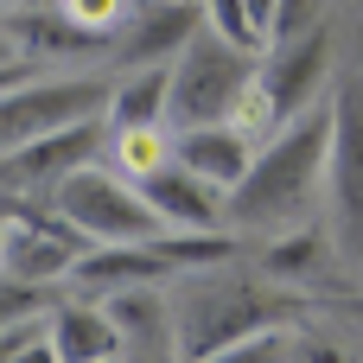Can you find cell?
Listing matches in <instances>:
<instances>
[{
  "label": "cell",
  "instance_id": "obj_1",
  "mask_svg": "<svg viewBox=\"0 0 363 363\" xmlns=\"http://www.w3.org/2000/svg\"><path fill=\"white\" fill-rule=\"evenodd\" d=\"M325 153H332V102H313L294 121H281L268 140H255L249 172L223 191V223L268 230V236L300 223L325 179Z\"/></svg>",
  "mask_w": 363,
  "mask_h": 363
},
{
  "label": "cell",
  "instance_id": "obj_2",
  "mask_svg": "<svg viewBox=\"0 0 363 363\" xmlns=\"http://www.w3.org/2000/svg\"><path fill=\"white\" fill-rule=\"evenodd\" d=\"M249 89H255V45H236V38L198 26L166 64V121L172 128L236 121Z\"/></svg>",
  "mask_w": 363,
  "mask_h": 363
},
{
  "label": "cell",
  "instance_id": "obj_3",
  "mask_svg": "<svg viewBox=\"0 0 363 363\" xmlns=\"http://www.w3.org/2000/svg\"><path fill=\"white\" fill-rule=\"evenodd\" d=\"M300 300L287 294H268L255 281H191L185 300H172V325H179V351L185 357H223L230 345H242L249 332L274 325V319H294Z\"/></svg>",
  "mask_w": 363,
  "mask_h": 363
},
{
  "label": "cell",
  "instance_id": "obj_4",
  "mask_svg": "<svg viewBox=\"0 0 363 363\" xmlns=\"http://www.w3.org/2000/svg\"><path fill=\"white\" fill-rule=\"evenodd\" d=\"M325 77H332V32L325 26H313L300 38H268L255 51V89H249V102H242L236 121L249 134H262V128L274 134L281 121H294L300 108L319 102Z\"/></svg>",
  "mask_w": 363,
  "mask_h": 363
},
{
  "label": "cell",
  "instance_id": "obj_5",
  "mask_svg": "<svg viewBox=\"0 0 363 363\" xmlns=\"http://www.w3.org/2000/svg\"><path fill=\"white\" fill-rule=\"evenodd\" d=\"M57 217L83 236V242H140V236H160V211L147 204V191L128 179V172H108V166H70L57 179Z\"/></svg>",
  "mask_w": 363,
  "mask_h": 363
},
{
  "label": "cell",
  "instance_id": "obj_6",
  "mask_svg": "<svg viewBox=\"0 0 363 363\" xmlns=\"http://www.w3.org/2000/svg\"><path fill=\"white\" fill-rule=\"evenodd\" d=\"M108 108V83H89V77H26L13 89H0V147H19V140H38L51 128H70V121H89Z\"/></svg>",
  "mask_w": 363,
  "mask_h": 363
},
{
  "label": "cell",
  "instance_id": "obj_7",
  "mask_svg": "<svg viewBox=\"0 0 363 363\" xmlns=\"http://www.w3.org/2000/svg\"><path fill=\"white\" fill-rule=\"evenodd\" d=\"M325 179H332L338 242L363 262V77H345L338 96H332V153H325Z\"/></svg>",
  "mask_w": 363,
  "mask_h": 363
},
{
  "label": "cell",
  "instance_id": "obj_8",
  "mask_svg": "<svg viewBox=\"0 0 363 363\" xmlns=\"http://www.w3.org/2000/svg\"><path fill=\"white\" fill-rule=\"evenodd\" d=\"M89 242L57 217V223H45V217H13L6 223V242H0V268L6 274H19V281H32V287H51V281H70V262L83 255Z\"/></svg>",
  "mask_w": 363,
  "mask_h": 363
},
{
  "label": "cell",
  "instance_id": "obj_9",
  "mask_svg": "<svg viewBox=\"0 0 363 363\" xmlns=\"http://www.w3.org/2000/svg\"><path fill=\"white\" fill-rule=\"evenodd\" d=\"M115 338H121V357H172L179 351V325H172V300L160 294V281H134V287H115L102 300Z\"/></svg>",
  "mask_w": 363,
  "mask_h": 363
},
{
  "label": "cell",
  "instance_id": "obj_10",
  "mask_svg": "<svg viewBox=\"0 0 363 363\" xmlns=\"http://www.w3.org/2000/svg\"><path fill=\"white\" fill-rule=\"evenodd\" d=\"M172 160H179L185 172H198L204 185L230 191V185L249 172V160H255V134H249L242 121H198V128H172Z\"/></svg>",
  "mask_w": 363,
  "mask_h": 363
},
{
  "label": "cell",
  "instance_id": "obj_11",
  "mask_svg": "<svg viewBox=\"0 0 363 363\" xmlns=\"http://www.w3.org/2000/svg\"><path fill=\"white\" fill-rule=\"evenodd\" d=\"M204 26V6L198 0H147V13L134 6V19L108 38L115 57L134 70V64H172V51Z\"/></svg>",
  "mask_w": 363,
  "mask_h": 363
},
{
  "label": "cell",
  "instance_id": "obj_12",
  "mask_svg": "<svg viewBox=\"0 0 363 363\" xmlns=\"http://www.w3.org/2000/svg\"><path fill=\"white\" fill-rule=\"evenodd\" d=\"M96 147H102V121H96V115H89V121H70V128H51V134L19 140V147L6 153V179H19V185L51 179V185H57L70 166H89Z\"/></svg>",
  "mask_w": 363,
  "mask_h": 363
},
{
  "label": "cell",
  "instance_id": "obj_13",
  "mask_svg": "<svg viewBox=\"0 0 363 363\" xmlns=\"http://www.w3.org/2000/svg\"><path fill=\"white\" fill-rule=\"evenodd\" d=\"M140 191H147V204L160 211L166 230H223V191L204 185L198 172H185L179 160H166L160 172H147Z\"/></svg>",
  "mask_w": 363,
  "mask_h": 363
},
{
  "label": "cell",
  "instance_id": "obj_14",
  "mask_svg": "<svg viewBox=\"0 0 363 363\" xmlns=\"http://www.w3.org/2000/svg\"><path fill=\"white\" fill-rule=\"evenodd\" d=\"M108 128H166V64H134L108 89Z\"/></svg>",
  "mask_w": 363,
  "mask_h": 363
},
{
  "label": "cell",
  "instance_id": "obj_15",
  "mask_svg": "<svg viewBox=\"0 0 363 363\" xmlns=\"http://www.w3.org/2000/svg\"><path fill=\"white\" fill-rule=\"evenodd\" d=\"M45 332H51V357H64V363L121 357V338H115V325H108V313H102V306H64Z\"/></svg>",
  "mask_w": 363,
  "mask_h": 363
},
{
  "label": "cell",
  "instance_id": "obj_16",
  "mask_svg": "<svg viewBox=\"0 0 363 363\" xmlns=\"http://www.w3.org/2000/svg\"><path fill=\"white\" fill-rule=\"evenodd\" d=\"M6 32H13V45L19 51H102L108 38H96V32H83L70 13H13L6 19Z\"/></svg>",
  "mask_w": 363,
  "mask_h": 363
},
{
  "label": "cell",
  "instance_id": "obj_17",
  "mask_svg": "<svg viewBox=\"0 0 363 363\" xmlns=\"http://www.w3.org/2000/svg\"><path fill=\"white\" fill-rule=\"evenodd\" d=\"M325 236L319 230H300V223H287V230H274V242H268V255H262V274L268 281H300V274H313L319 262H325Z\"/></svg>",
  "mask_w": 363,
  "mask_h": 363
},
{
  "label": "cell",
  "instance_id": "obj_18",
  "mask_svg": "<svg viewBox=\"0 0 363 363\" xmlns=\"http://www.w3.org/2000/svg\"><path fill=\"white\" fill-rule=\"evenodd\" d=\"M108 147H115V172H128L134 185L172 160V134H166V128H115Z\"/></svg>",
  "mask_w": 363,
  "mask_h": 363
},
{
  "label": "cell",
  "instance_id": "obj_19",
  "mask_svg": "<svg viewBox=\"0 0 363 363\" xmlns=\"http://www.w3.org/2000/svg\"><path fill=\"white\" fill-rule=\"evenodd\" d=\"M134 6H140V0H64V13H70L83 32H96V38H115V32L134 19Z\"/></svg>",
  "mask_w": 363,
  "mask_h": 363
},
{
  "label": "cell",
  "instance_id": "obj_20",
  "mask_svg": "<svg viewBox=\"0 0 363 363\" xmlns=\"http://www.w3.org/2000/svg\"><path fill=\"white\" fill-rule=\"evenodd\" d=\"M45 351H51V332H45V319H38V313H26V319L0 325V357H45Z\"/></svg>",
  "mask_w": 363,
  "mask_h": 363
},
{
  "label": "cell",
  "instance_id": "obj_21",
  "mask_svg": "<svg viewBox=\"0 0 363 363\" xmlns=\"http://www.w3.org/2000/svg\"><path fill=\"white\" fill-rule=\"evenodd\" d=\"M313 26H325V0H274L268 38H300V32H313Z\"/></svg>",
  "mask_w": 363,
  "mask_h": 363
},
{
  "label": "cell",
  "instance_id": "obj_22",
  "mask_svg": "<svg viewBox=\"0 0 363 363\" xmlns=\"http://www.w3.org/2000/svg\"><path fill=\"white\" fill-rule=\"evenodd\" d=\"M38 287L32 281H19V274H6L0 268V325H13V319H26V313H38Z\"/></svg>",
  "mask_w": 363,
  "mask_h": 363
},
{
  "label": "cell",
  "instance_id": "obj_23",
  "mask_svg": "<svg viewBox=\"0 0 363 363\" xmlns=\"http://www.w3.org/2000/svg\"><path fill=\"white\" fill-rule=\"evenodd\" d=\"M242 13H249V26H255V38L268 45V26H274V0H242Z\"/></svg>",
  "mask_w": 363,
  "mask_h": 363
},
{
  "label": "cell",
  "instance_id": "obj_24",
  "mask_svg": "<svg viewBox=\"0 0 363 363\" xmlns=\"http://www.w3.org/2000/svg\"><path fill=\"white\" fill-rule=\"evenodd\" d=\"M26 77H32L26 57H6V64H0V89H13V83H26Z\"/></svg>",
  "mask_w": 363,
  "mask_h": 363
},
{
  "label": "cell",
  "instance_id": "obj_25",
  "mask_svg": "<svg viewBox=\"0 0 363 363\" xmlns=\"http://www.w3.org/2000/svg\"><path fill=\"white\" fill-rule=\"evenodd\" d=\"M6 57H26V51L13 45V32H6V19H0V64H6Z\"/></svg>",
  "mask_w": 363,
  "mask_h": 363
},
{
  "label": "cell",
  "instance_id": "obj_26",
  "mask_svg": "<svg viewBox=\"0 0 363 363\" xmlns=\"http://www.w3.org/2000/svg\"><path fill=\"white\" fill-rule=\"evenodd\" d=\"M338 306H345V313H351V319L363 325V294H351V300H338Z\"/></svg>",
  "mask_w": 363,
  "mask_h": 363
},
{
  "label": "cell",
  "instance_id": "obj_27",
  "mask_svg": "<svg viewBox=\"0 0 363 363\" xmlns=\"http://www.w3.org/2000/svg\"><path fill=\"white\" fill-rule=\"evenodd\" d=\"M6 223H13V211H0V242H6Z\"/></svg>",
  "mask_w": 363,
  "mask_h": 363
}]
</instances>
